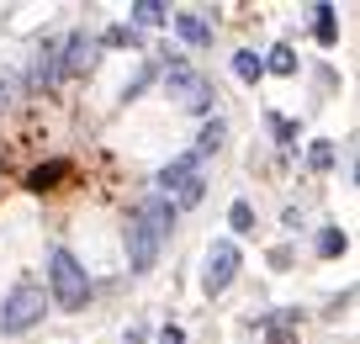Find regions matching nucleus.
Wrapping results in <instances>:
<instances>
[{
    "label": "nucleus",
    "instance_id": "f257e3e1",
    "mask_svg": "<svg viewBox=\"0 0 360 344\" xmlns=\"http://www.w3.org/2000/svg\"><path fill=\"white\" fill-rule=\"evenodd\" d=\"M175 228V207H169L165 196L143 201V207L133 212V222H127V265H133V276H148L159 260V244H165V234Z\"/></svg>",
    "mask_w": 360,
    "mask_h": 344
},
{
    "label": "nucleus",
    "instance_id": "f03ea898",
    "mask_svg": "<svg viewBox=\"0 0 360 344\" xmlns=\"http://www.w3.org/2000/svg\"><path fill=\"white\" fill-rule=\"evenodd\" d=\"M43 312H48V291L32 276H22L11 286V297L0 302V333H27L32 323H43Z\"/></svg>",
    "mask_w": 360,
    "mask_h": 344
},
{
    "label": "nucleus",
    "instance_id": "7ed1b4c3",
    "mask_svg": "<svg viewBox=\"0 0 360 344\" xmlns=\"http://www.w3.org/2000/svg\"><path fill=\"white\" fill-rule=\"evenodd\" d=\"M159 191H165L169 207H196V201L207 196V180H202V165H196L191 154L169 159L165 170H159Z\"/></svg>",
    "mask_w": 360,
    "mask_h": 344
},
{
    "label": "nucleus",
    "instance_id": "20e7f679",
    "mask_svg": "<svg viewBox=\"0 0 360 344\" xmlns=\"http://www.w3.org/2000/svg\"><path fill=\"white\" fill-rule=\"evenodd\" d=\"M48 281H53V302H58L64 312L85 307L90 281H85V270H79V260L69 255V249H53V255H48Z\"/></svg>",
    "mask_w": 360,
    "mask_h": 344
},
{
    "label": "nucleus",
    "instance_id": "39448f33",
    "mask_svg": "<svg viewBox=\"0 0 360 344\" xmlns=\"http://www.w3.org/2000/svg\"><path fill=\"white\" fill-rule=\"evenodd\" d=\"M165 79H169V90H175V96H180V106H186V111H202V117H207V111H212L217 90L207 85V79L196 75L191 64H169V75H165Z\"/></svg>",
    "mask_w": 360,
    "mask_h": 344
},
{
    "label": "nucleus",
    "instance_id": "423d86ee",
    "mask_svg": "<svg viewBox=\"0 0 360 344\" xmlns=\"http://www.w3.org/2000/svg\"><path fill=\"white\" fill-rule=\"evenodd\" d=\"M233 276H238V244H228V238H217V244L207 249L202 291H207V297H223V291L233 286Z\"/></svg>",
    "mask_w": 360,
    "mask_h": 344
},
{
    "label": "nucleus",
    "instance_id": "0eeeda50",
    "mask_svg": "<svg viewBox=\"0 0 360 344\" xmlns=\"http://www.w3.org/2000/svg\"><path fill=\"white\" fill-rule=\"evenodd\" d=\"M90 53H96V43H90L85 32H75L64 48H58V75H79V69H90Z\"/></svg>",
    "mask_w": 360,
    "mask_h": 344
},
{
    "label": "nucleus",
    "instance_id": "6e6552de",
    "mask_svg": "<svg viewBox=\"0 0 360 344\" xmlns=\"http://www.w3.org/2000/svg\"><path fill=\"white\" fill-rule=\"evenodd\" d=\"M175 32L186 37L191 48H207V43H212V22H207L202 11H175Z\"/></svg>",
    "mask_w": 360,
    "mask_h": 344
},
{
    "label": "nucleus",
    "instance_id": "1a4fd4ad",
    "mask_svg": "<svg viewBox=\"0 0 360 344\" xmlns=\"http://www.w3.org/2000/svg\"><path fill=\"white\" fill-rule=\"evenodd\" d=\"M58 48H64L58 37H48V43L37 48V64H32V85H37V90H48V85L58 79Z\"/></svg>",
    "mask_w": 360,
    "mask_h": 344
},
{
    "label": "nucleus",
    "instance_id": "9d476101",
    "mask_svg": "<svg viewBox=\"0 0 360 344\" xmlns=\"http://www.w3.org/2000/svg\"><path fill=\"white\" fill-rule=\"evenodd\" d=\"M223 138H228V122H223V117H212V122L202 127V138H196V154H191V159L202 165L207 154H217V148H223Z\"/></svg>",
    "mask_w": 360,
    "mask_h": 344
},
{
    "label": "nucleus",
    "instance_id": "9b49d317",
    "mask_svg": "<svg viewBox=\"0 0 360 344\" xmlns=\"http://www.w3.org/2000/svg\"><path fill=\"white\" fill-rule=\"evenodd\" d=\"M127 16H133L138 27H165V22H169V6H159V0H138Z\"/></svg>",
    "mask_w": 360,
    "mask_h": 344
},
{
    "label": "nucleus",
    "instance_id": "f8f14e48",
    "mask_svg": "<svg viewBox=\"0 0 360 344\" xmlns=\"http://www.w3.org/2000/svg\"><path fill=\"white\" fill-rule=\"evenodd\" d=\"M228 228H233V234H255V207H249V201H233V207H228Z\"/></svg>",
    "mask_w": 360,
    "mask_h": 344
},
{
    "label": "nucleus",
    "instance_id": "ddd939ff",
    "mask_svg": "<svg viewBox=\"0 0 360 344\" xmlns=\"http://www.w3.org/2000/svg\"><path fill=\"white\" fill-rule=\"evenodd\" d=\"M265 69H270V75H297V53H292V48H270V58H265Z\"/></svg>",
    "mask_w": 360,
    "mask_h": 344
},
{
    "label": "nucleus",
    "instance_id": "4468645a",
    "mask_svg": "<svg viewBox=\"0 0 360 344\" xmlns=\"http://www.w3.org/2000/svg\"><path fill=\"white\" fill-rule=\"evenodd\" d=\"M233 75H238V79H259V75H265V58H255V53L244 48V53H233Z\"/></svg>",
    "mask_w": 360,
    "mask_h": 344
},
{
    "label": "nucleus",
    "instance_id": "2eb2a0df",
    "mask_svg": "<svg viewBox=\"0 0 360 344\" xmlns=\"http://www.w3.org/2000/svg\"><path fill=\"white\" fill-rule=\"evenodd\" d=\"M318 22H313V32H318V43H334V6H318Z\"/></svg>",
    "mask_w": 360,
    "mask_h": 344
},
{
    "label": "nucleus",
    "instance_id": "dca6fc26",
    "mask_svg": "<svg viewBox=\"0 0 360 344\" xmlns=\"http://www.w3.org/2000/svg\"><path fill=\"white\" fill-rule=\"evenodd\" d=\"M58 175H64V165H43V170H32V175H27V186H32V191H48Z\"/></svg>",
    "mask_w": 360,
    "mask_h": 344
},
{
    "label": "nucleus",
    "instance_id": "f3484780",
    "mask_svg": "<svg viewBox=\"0 0 360 344\" xmlns=\"http://www.w3.org/2000/svg\"><path fill=\"white\" fill-rule=\"evenodd\" d=\"M318 249H323V255H345V234H339V228L318 234Z\"/></svg>",
    "mask_w": 360,
    "mask_h": 344
},
{
    "label": "nucleus",
    "instance_id": "a211bd4d",
    "mask_svg": "<svg viewBox=\"0 0 360 344\" xmlns=\"http://www.w3.org/2000/svg\"><path fill=\"white\" fill-rule=\"evenodd\" d=\"M307 165H313V170H328V165H334V148H328V144H313V148H307Z\"/></svg>",
    "mask_w": 360,
    "mask_h": 344
},
{
    "label": "nucleus",
    "instance_id": "6ab92c4d",
    "mask_svg": "<svg viewBox=\"0 0 360 344\" xmlns=\"http://www.w3.org/2000/svg\"><path fill=\"white\" fill-rule=\"evenodd\" d=\"M270 344H292V329H286V318L270 323Z\"/></svg>",
    "mask_w": 360,
    "mask_h": 344
},
{
    "label": "nucleus",
    "instance_id": "aec40b11",
    "mask_svg": "<svg viewBox=\"0 0 360 344\" xmlns=\"http://www.w3.org/2000/svg\"><path fill=\"white\" fill-rule=\"evenodd\" d=\"M11 96H16V75H0V106H11Z\"/></svg>",
    "mask_w": 360,
    "mask_h": 344
},
{
    "label": "nucleus",
    "instance_id": "412c9836",
    "mask_svg": "<svg viewBox=\"0 0 360 344\" xmlns=\"http://www.w3.org/2000/svg\"><path fill=\"white\" fill-rule=\"evenodd\" d=\"M159 344H186V333H180V329H175V323H169V329H165V333H159Z\"/></svg>",
    "mask_w": 360,
    "mask_h": 344
}]
</instances>
